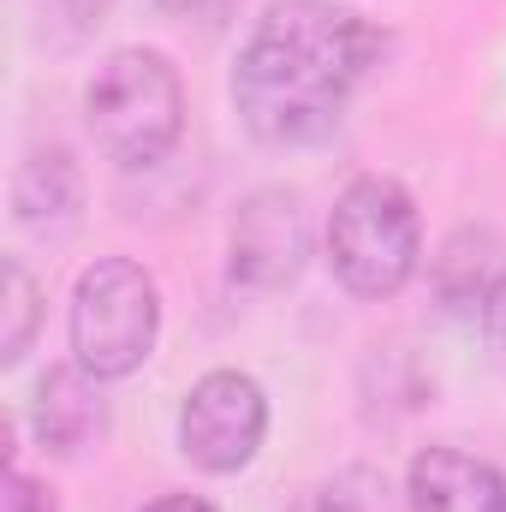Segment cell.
I'll use <instances>...</instances> for the list:
<instances>
[{
  "instance_id": "4fadbf2b",
  "label": "cell",
  "mask_w": 506,
  "mask_h": 512,
  "mask_svg": "<svg viewBox=\"0 0 506 512\" xmlns=\"http://www.w3.org/2000/svg\"><path fill=\"white\" fill-rule=\"evenodd\" d=\"M483 328H489V346L506 358V274L489 286V298H483Z\"/></svg>"
},
{
  "instance_id": "5b68a950",
  "label": "cell",
  "mask_w": 506,
  "mask_h": 512,
  "mask_svg": "<svg viewBox=\"0 0 506 512\" xmlns=\"http://www.w3.org/2000/svg\"><path fill=\"white\" fill-rule=\"evenodd\" d=\"M262 429H268V399L251 376L239 370H215L185 393V411H179V447L191 465L227 477L239 465H251L256 447H262Z\"/></svg>"
},
{
  "instance_id": "7a4b0ae2",
  "label": "cell",
  "mask_w": 506,
  "mask_h": 512,
  "mask_svg": "<svg viewBox=\"0 0 506 512\" xmlns=\"http://www.w3.org/2000/svg\"><path fill=\"white\" fill-rule=\"evenodd\" d=\"M90 137L108 161L120 167H155L185 126V90L179 72L155 48H120L96 66L84 90Z\"/></svg>"
},
{
  "instance_id": "8fae6325",
  "label": "cell",
  "mask_w": 506,
  "mask_h": 512,
  "mask_svg": "<svg viewBox=\"0 0 506 512\" xmlns=\"http://www.w3.org/2000/svg\"><path fill=\"white\" fill-rule=\"evenodd\" d=\"M292 512H387V507L376 501V483H370V477H340V483L304 495Z\"/></svg>"
},
{
  "instance_id": "3957f363",
  "label": "cell",
  "mask_w": 506,
  "mask_h": 512,
  "mask_svg": "<svg viewBox=\"0 0 506 512\" xmlns=\"http://www.w3.org/2000/svg\"><path fill=\"white\" fill-rule=\"evenodd\" d=\"M155 322H161L155 280L137 262L102 256L96 268L78 274V292H72V352H78V370H90L96 382L131 376L149 358Z\"/></svg>"
},
{
  "instance_id": "6da1fadb",
  "label": "cell",
  "mask_w": 506,
  "mask_h": 512,
  "mask_svg": "<svg viewBox=\"0 0 506 512\" xmlns=\"http://www.w3.org/2000/svg\"><path fill=\"white\" fill-rule=\"evenodd\" d=\"M381 54V36L340 6L280 0L256 18L233 72L239 114L262 143H316L340 126L352 84Z\"/></svg>"
},
{
  "instance_id": "52a82bcc",
  "label": "cell",
  "mask_w": 506,
  "mask_h": 512,
  "mask_svg": "<svg viewBox=\"0 0 506 512\" xmlns=\"http://www.w3.org/2000/svg\"><path fill=\"white\" fill-rule=\"evenodd\" d=\"M411 512H506L501 471L459 447H423L411 459Z\"/></svg>"
},
{
  "instance_id": "30bf717a",
  "label": "cell",
  "mask_w": 506,
  "mask_h": 512,
  "mask_svg": "<svg viewBox=\"0 0 506 512\" xmlns=\"http://www.w3.org/2000/svg\"><path fill=\"white\" fill-rule=\"evenodd\" d=\"M6 340H0V358L6 364H18L24 358V346H30V328H36V286H30V274L18 268V262H6Z\"/></svg>"
},
{
  "instance_id": "277c9868",
  "label": "cell",
  "mask_w": 506,
  "mask_h": 512,
  "mask_svg": "<svg viewBox=\"0 0 506 512\" xmlns=\"http://www.w3.org/2000/svg\"><path fill=\"white\" fill-rule=\"evenodd\" d=\"M328 262L358 298H393L417 268V209L393 179H358L334 203Z\"/></svg>"
},
{
  "instance_id": "8992f818",
  "label": "cell",
  "mask_w": 506,
  "mask_h": 512,
  "mask_svg": "<svg viewBox=\"0 0 506 512\" xmlns=\"http://www.w3.org/2000/svg\"><path fill=\"white\" fill-rule=\"evenodd\" d=\"M304 268V215L286 191H256L233 221V274L245 286H286Z\"/></svg>"
},
{
  "instance_id": "7c38bea8",
  "label": "cell",
  "mask_w": 506,
  "mask_h": 512,
  "mask_svg": "<svg viewBox=\"0 0 506 512\" xmlns=\"http://www.w3.org/2000/svg\"><path fill=\"white\" fill-rule=\"evenodd\" d=\"M0 512H54V501H48L30 477L12 471V477H6V501H0Z\"/></svg>"
},
{
  "instance_id": "5bb4252c",
  "label": "cell",
  "mask_w": 506,
  "mask_h": 512,
  "mask_svg": "<svg viewBox=\"0 0 506 512\" xmlns=\"http://www.w3.org/2000/svg\"><path fill=\"white\" fill-rule=\"evenodd\" d=\"M143 512H215V507L197 501V495H161V501H149Z\"/></svg>"
},
{
  "instance_id": "9c48e42d",
  "label": "cell",
  "mask_w": 506,
  "mask_h": 512,
  "mask_svg": "<svg viewBox=\"0 0 506 512\" xmlns=\"http://www.w3.org/2000/svg\"><path fill=\"white\" fill-rule=\"evenodd\" d=\"M18 221L24 227H66L72 209H78V167L48 149V155H30L24 173H18Z\"/></svg>"
},
{
  "instance_id": "ba28073f",
  "label": "cell",
  "mask_w": 506,
  "mask_h": 512,
  "mask_svg": "<svg viewBox=\"0 0 506 512\" xmlns=\"http://www.w3.org/2000/svg\"><path fill=\"white\" fill-rule=\"evenodd\" d=\"M102 429H108V411H102V393H96L90 370H48L36 382V435H42V447L72 459Z\"/></svg>"
}]
</instances>
